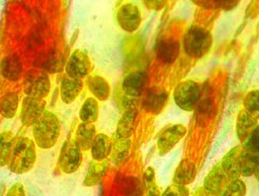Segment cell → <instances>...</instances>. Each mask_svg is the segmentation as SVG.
<instances>
[{"mask_svg": "<svg viewBox=\"0 0 259 196\" xmlns=\"http://www.w3.org/2000/svg\"><path fill=\"white\" fill-rule=\"evenodd\" d=\"M180 44L172 38L162 37L157 42L156 55L164 64H174L180 55Z\"/></svg>", "mask_w": 259, "mask_h": 196, "instance_id": "5bb4252c", "label": "cell"}, {"mask_svg": "<svg viewBox=\"0 0 259 196\" xmlns=\"http://www.w3.org/2000/svg\"><path fill=\"white\" fill-rule=\"evenodd\" d=\"M23 90L28 97L44 99L49 95L51 90V80L46 72L38 69H33L26 74Z\"/></svg>", "mask_w": 259, "mask_h": 196, "instance_id": "5b68a950", "label": "cell"}, {"mask_svg": "<svg viewBox=\"0 0 259 196\" xmlns=\"http://www.w3.org/2000/svg\"><path fill=\"white\" fill-rule=\"evenodd\" d=\"M91 155L94 160L107 159L112 151V140L104 133L97 134L90 147Z\"/></svg>", "mask_w": 259, "mask_h": 196, "instance_id": "603a6c76", "label": "cell"}, {"mask_svg": "<svg viewBox=\"0 0 259 196\" xmlns=\"http://www.w3.org/2000/svg\"><path fill=\"white\" fill-rule=\"evenodd\" d=\"M213 43V35L208 30L200 26H192L184 34L182 47L187 56L199 60L209 52Z\"/></svg>", "mask_w": 259, "mask_h": 196, "instance_id": "7a4b0ae2", "label": "cell"}, {"mask_svg": "<svg viewBox=\"0 0 259 196\" xmlns=\"http://www.w3.org/2000/svg\"><path fill=\"white\" fill-rule=\"evenodd\" d=\"M99 113H100V106H99V101L93 98H87L85 102L81 105L78 116L81 122L85 123H94L98 118H99Z\"/></svg>", "mask_w": 259, "mask_h": 196, "instance_id": "4316f807", "label": "cell"}, {"mask_svg": "<svg viewBox=\"0 0 259 196\" xmlns=\"http://www.w3.org/2000/svg\"><path fill=\"white\" fill-rule=\"evenodd\" d=\"M168 0H143L145 7L151 11H161L165 8Z\"/></svg>", "mask_w": 259, "mask_h": 196, "instance_id": "74e56055", "label": "cell"}, {"mask_svg": "<svg viewBox=\"0 0 259 196\" xmlns=\"http://www.w3.org/2000/svg\"><path fill=\"white\" fill-rule=\"evenodd\" d=\"M81 161H83V153L75 139L65 141L58 157V165L61 170L65 174H73L79 169Z\"/></svg>", "mask_w": 259, "mask_h": 196, "instance_id": "8992f818", "label": "cell"}, {"mask_svg": "<svg viewBox=\"0 0 259 196\" xmlns=\"http://www.w3.org/2000/svg\"><path fill=\"white\" fill-rule=\"evenodd\" d=\"M229 178L223 171L221 164L215 165L210 171L207 173V175L203 181V189L206 196H220L223 188L226 187Z\"/></svg>", "mask_w": 259, "mask_h": 196, "instance_id": "4fadbf2b", "label": "cell"}, {"mask_svg": "<svg viewBox=\"0 0 259 196\" xmlns=\"http://www.w3.org/2000/svg\"><path fill=\"white\" fill-rule=\"evenodd\" d=\"M216 9H220L222 11H232L237 8L240 4V0H214Z\"/></svg>", "mask_w": 259, "mask_h": 196, "instance_id": "8d00e7d4", "label": "cell"}, {"mask_svg": "<svg viewBox=\"0 0 259 196\" xmlns=\"http://www.w3.org/2000/svg\"><path fill=\"white\" fill-rule=\"evenodd\" d=\"M121 192L124 196H143V184L138 177L126 176L121 181Z\"/></svg>", "mask_w": 259, "mask_h": 196, "instance_id": "f546056e", "label": "cell"}, {"mask_svg": "<svg viewBox=\"0 0 259 196\" xmlns=\"http://www.w3.org/2000/svg\"><path fill=\"white\" fill-rule=\"evenodd\" d=\"M186 128L182 124H174L162 131L157 139L158 152L161 156L168 154L186 135Z\"/></svg>", "mask_w": 259, "mask_h": 196, "instance_id": "52a82bcc", "label": "cell"}, {"mask_svg": "<svg viewBox=\"0 0 259 196\" xmlns=\"http://www.w3.org/2000/svg\"><path fill=\"white\" fill-rule=\"evenodd\" d=\"M46 101L44 99H36L26 96L22 100L20 108V121L21 123L30 128L36 122L44 111L46 110Z\"/></svg>", "mask_w": 259, "mask_h": 196, "instance_id": "8fae6325", "label": "cell"}, {"mask_svg": "<svg viewBox=\"0 0 259 196\" xmlns=\"http://www.w3.org/2000/svg\"><path fill=\"white\" fill-rule=\"evenodd\" d=\"M92 70V63L87 52L80 49L74 50L66 64V74L76 79H84Z\"/></svg>", "mask_w": 259, "mask_h": 196, "instance_id": "ba28073f", "label": "cell"}, {"mask_svg": "<svg viewBox=\"0 0 259 196\" xmlns=\"http://www.w3.org/2000/svg\"><path fill=\"white\" fill-rule=\"evenodd\" d=\"M175 104L180 109L192 112L196 109L202 98V89L194 80H184L174 89Z\"/></svg>", "mask_w": 259, "mask_h": 196, "instance_id": "277c9868", "label": "cell"}, {"mask_svg": "<svg viewBox=\"0 0 259 196\" xmlns=\"http://www.w3.org/2000/svg\"><path fill=\"white\" fill-rule=\"evenodd\" d=\"M19 108V97L16 92H8L0 101V114L6 119L16 116Z\"/></svg>", "mask_w": 259, "mask_h": 196, "instance_id": "83f0119b", "label": "cell"}, {"mask_svg": "<svg viewBox=\"0 0 259 196\" xmlns=\"http://www.w3.org/2000/svg\"><path fill=\"white\" fill-rule=\"evenodd\" d=\"M246 195V186L240 179L229 180L223 188L220 196H245Z\"/></svg>", "mask_w": 259, "mask_h": 196, "instance_id": "d6a6232c", "label": "cell"}, {"mask_svg": "<svg viewBox=\"0 0 259 196\" xmlns=\"http://www.w3.org/2000/svg\"><path fill=\"white\" fill-rule=\"evenodd\" d=\"M84 88L83 79H76L69 75H65L62 79L60 86V95L65 104H72L78 98Z\"/></svg>", "mask_w": 259, "mask_h": 196, "instance_id": "9a60e30c", "label": "cell"}, {"mask_svg": "<svg viewBox=\"0 0 259 196\" xmlns=\"http://www.w3.org/2000/svg\"><path fill=\"white\" fill-rule=\"evenodd\" d=\"M15 146V136L12 132H3L0 134V168L10 163V159Z\"/></svg>", "mask_w": 259, "mask_h": 196, "instance_id": "484cf974", "label": "cell"}, {"mask_svg": "<svg viewBox=\"0 0 259 196\" xmlns=\"http://www.w3.org/2000/svg\"><path fill=\"white\" fill-rule=\"evenodd\" d=\"M87 86L93 98L99 102H105L110 98L111 87L107 80L102 75H92L87 81Z\"/></svg>", "mask_w": 259, "mask_h": 196, "instance_id": "44dd1931", "label": "cell"}, {"mask_svg": "<svg viewBox=\"0 0 259 196\" xmlns=\"http://www.w3.org/2000/svg\"><path fill=\"white\" fill-rule=\"evenodd\" d=\"M168 102V92L161 86H152L144 92L142 107L151 114H160Z\"/></svg>", "mask_w": 259, "mask_h": 196, "instance_id": "9c48e42d", "label": "cell"}, {"mask_svg": "<svg viewBox=\"0 0 259 196\" xmlns=\"http://www.w3.org/2000/svg\"><path fill=\"white\" fill-rule=\"evenodd\" d=\"M191 2L200 7V8H204V9H216L215 7V2L214 0H191Z\"/></svg>", "mask_w": 259, "mask_h": 196, "instance_id": "ab89813d", "label": "cell"}, {"mask_svg": "<svg viewBox=\"0 0 259 196\" xmlns=\"http://www.w3.org/2000/svg\"><path fill=\"white\" fill-rule=\"evenodd\" d=\"M197 113V119H208L211 116H213V112H214V104L211 103L210 100L208 99H204L199 102V104L197 105L196 109L194 110Z\"/></svg>", "mask_w": 259, "mask_h": 196, "instance_id": "e575fe53", "label": "cell"}, {"mask_svg": "<svg viewBox=\"0 0 259 196\" xmlns=\"http://www.w3.org/2000/svg\"><path fill=\"white\" fill-rule=\"evenodd\" d=\"M144 192L145 196H161V190L157 183L154 168L148 167L144 172Z\"/></svg>", "mask_w": 259, "mask_h": 196, "instance_id": "1f68e13d", "label": "cell"}, {"mask_svg": "<svg viewBox=\"0 0 259 196\" xmlns=\"http://www.w3.org/2000/svg\"><path fill=\"white\" fill-rule=\"evenodd\" d=\"M109 168L107 159L105 160H92L88 167L85 179L83 181L84 187H96L101 183Z\"/></svg>", "mask_w": 259, "mask_h": 196, "instance_id": "e0dca14e", "label": "cell"}, {"mask_svg": "<svg viewBox=\"0 0 259 196\" xmlns=\"http://www.w3.org/2000/svg\"><path fill=\"white\" fill-rule=\"evenodd\" d=\"M148 75L143 70H137L128 73L122 82L124 95L132 98H140L147 89Z\"/></svg>", "mask_w": 259, "mask_h": 196, "instance_id": "7c38bea8", "label": "cell"}, {"mask_svg": "<svg viewBox=\"0 0 259 196\" xmlns=\"http://www.w3.org/2000/svg\"><path fill=\"white\" fill-rule=\"evenodd\" d=\"M197 175V167L194 161L191 159H183L180 161V164L177 167L174 173V183L182 184V186H187L194 182Z\"/></svg>", "mask_w": 259, "mask_h": 196, "instance_id": "d6986e66", "label": "cell"}, {"mask_svg": "<svg viewBox=\"0 0 259 196\" xmlns=\"http://www.w3.org/2000/svg\"><path fill=\"white\" fill-rule=\"evenodd\" d=\"M258 124V120L252 117L244 109L240 110L236 120V136L242 143Z\"/></svg>", "mask_w": 259, "mask_h": 196, "instance_id": "d4e9b609", "label": "cell"}, {"mask_svg": "<svg viewBox=\"0 0 259 196\" xmlns=\"http://www.w3.org/2000/svg\"><path fill=\"white\" fill-rule=\"evenodd\" d=\"M190 196H206V195H205L203 187H199V188H197L195 193L193 195H190Z\"/></svg>", "mask_w": 259, "mask_h": 196, "instance_id": "60d3db41", "label": "cell"}, {"mask_svg": "<svg viewBox=\"0 0 259 196\" xmlns=\"http://www.w3.org/2000/svg\"><path fill=\"white\" fill-rule=\"evenodd\" d=\"M96 136H97L96 125L93 123L81 122L76 129L75 141L81 148V151H89Z\"/></svg>", "mask_w": 259, "mask_h": 196, "instance_id": "cb8c5ba5", "label": "cell"}, {"mask_svg": "<svg viewBox=\"0 0 259 196\" xmlns=\"http://www.w3.org/2000/svg\"><path fill=\"white\" fill-rule=\"evenodd\" d=\"M132 140L126 138H114L112 141V151L110 154L111 163L116 166H123L129 158L132 152Z\"/></svg>", "mask_w": 259, "mask_h": 196, "instance_id": "ffe728a7", "label": "cell"}, {"mask_svg": "<svg viewBox=\"0 0 259 196\" xmlns=\"http://www.w3.org/2000/svg\"><path fill=\"white\" fill-rule=\"evenodd\" d=\"M5 196H26L25 188L20 182H16L13 186H11Z\"/></svg>", "mask_w": 259, "mask_h": 196, "instance_id": "f35d334b", "label": "cell"}, {"mask_svg": "<svg viewBox=\"0 0 259 196\" xmlns=\"http://www.w3.org/2000/svg\"><path fill=\"white\" fill-rule=\"evenodd\" d=\"M138 108L124 109L121 119L117 122L114 138H126L131 139L136 128Z\"/></svg>", "mask_w": 259, "mask_h": 196, "instance_id": "ac0fdd59", "label": "cell"}, {"mask_svg": "<svg viewBox=\"0 0 259 196\" xmlns=\"http://www.w3.org/2000/svg\"><path fill=\"white\" fill-rule=\"evenodd\" d=\"M259 165V154L242 149L240 155V176L251 177Z\"/></svg>", "mask_w": 259, "mask_h": 196, "instance_id": "f1b7e54d", "label": "cell"}, {"mask_svg": "<svg viewBox=\"0 0 259 196\" xmlns=\"http://www.w3.org/2000/svg\"><path fill=\"white\" fill-rule=\"evenodd\" d=\"M254 176H255L256 179L259 181V165H258V167H257V169H256V171H255V173H254Z\"/></svg>", "mask_w": 259, "mask_h": 196, "instance_id": "b9f144b4", "label": "cell"}, {"mask_svg": "<svg viewBox=\"0 0 259 196\" xmlns=\"http://www.w3.org/2000/svg\"><path fill=\"white\" fill-rule=\"evenodd\" d=\"M61 121L50 110H45L40 118L32 126L33 140L41 149L52 148L61 135Z\"/></svg>", "mask_w": 259, "mask_h": 196, "instance_id": "6da1fadb", "label": "cell"}, {"mask_svg": "<svg viewBox=\"0 0 259 196\" xmlns=\"http://www.w3.org/2000/svg\"><path fill=\"white\" fill-rule=\"evenodd\" d=\"M0 73L11 82H16L22 73V64L17 55H8L0 63Z\"/></svg>", "mask_w": 259, "mask_h": 196, "instance_id": "7402d4cb", "label": "cell"}, {"mask_svg": "<svg viewBox=\"0 0 259 196\" xmlns=\"http://www.w3.org/2000/svg\"><path fill=\"white\" fill-rule=\"evenodd\" d=\"M244 151L259 154V123L253 132L246 137V139L241 143Z\"/></svg>", "mask_w": 259, "mask_h": 196, "instance_id": "836d02e7", "label": "cell"}, {"mask_svg": "<svg viewBox=\"0 0 259 196\" xmlns=\"http://www.w3.org/2000/svg\"><path fill=\"white\" fill-rule=\"evenodd\" d=\"M36 163V144L30 138L23 137L16 141L10 159V170L15 174L30 172Z\"/></svg>", "mask_w": 259, "mask_h": 196, "instance_id": "3957f363", "label": "cell"}, {"mask_svg": "<svg viewBox=\"0 0 259 196\" xmlns=\"http://www.w3.org/2000/svg\"><path fill=\"white\" fill-rule=\"evenodd\" d=\"M116 21L123 31L134 33L142 24V15H141L140 9L136 5L125 4L117 10Z\"/></svg>", "mask_w": 259, "mask_h": 196, "instance_id": "30bf717a", "label": "cell"}, {"mask_svg": "<svg viewBox=\"0 0 259 196\" xmlns=\"http://www.w3.org/2000/svg\"><path fill=\"white\" fill-rule=\"evenodd\" d=\"M161 196H190V189L182 184L172 183L171 186L166 188Z\"/></svg>", "mask_w": 259, "mask_h": 196, "instance_id": "d590c367", "label": "cell"}, {"mask_svg": "<svg viewBox=\"0 0 259 196\" xmlns=\"http://www.w3.org/2000/svg\"><path fill=\"white\" fill-rule=\"evenodd\" d=\"M242 149L241 145L234 146L221 160V167L226 172L229 180L238 179L240 177V155Z\"/></svg>", "mask_w": 259, "mask_h": 196, "instance_id": "2e32d148", "label": "cell"}, {"mask_svg": "<svg viewBox=\"0 0 259 196\" xmlns=\"http://www.w3.org/2000/svg\"><path fill=\"white\" fill-rule=\"evenodd\" d=\"M243 109L259 120V89H252L243 99Z\"/></svg>", "mask_w": 259, "mask_h": 196, "instance_id": "4dcf8cb0", "label": "cell"}]
</instances>
